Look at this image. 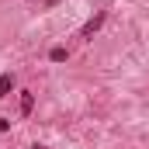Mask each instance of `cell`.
<instances>
[{"mask_svg": "<svg viewBox=\"0 0 149 149\" xmlns=\"http://www.w3.org/2000/svg\"><path fill=\"white\" fill-rule=\"evenodd\" d=\"M14 90V73H0V97H7Z\"/></svg>", "mask_w": 149, "mask_h": 149, "instance_id": "obj_3", "label": "cell"}, {"mask_svg": "<svg viewBox=\"0 0 149 149\" xmlns=\"http://www.w3.org/2000/svg\"><path fill=\"white\" fill-rule=\"evenodd\" d=\"M49 59H52V63H66V59H70V49H66V45H56V49L49 52Z\"/></svg>", "mask_w": 149, "mask_h": 149, "instance_id": "obj_4", "label": "cell"}, {"mask_svg": "<svg viewBox=\"0 0 149 149\" xmlns=\"http://www.w3.org/2000/svg\"><path fill=\"white\" fill-rule=\"evenodd\" d=\"M104 21H108V10H97V14H94V17L80 28V38H94L97 31H101V24H104Z\"/></svg>", "mask_w": 149, "mask_h": 149, "instance_id": "obj_1", "label": "cell"}, {"mask_svg": "<svg viewBox=\"0 0 149 149\" xmlns=\"http://www.w3.org/2000/svg\"><path fill=\"white\" fill-rule=\"evenodd\" d=\"M31 149H45V146H31Z\"/></svg>", "mask_w": 149, "mask_h": 149, "instance_id": "obj_5", "label": "cell"}, {"mask_svg": "<svg viewBox=\"0 0 149 149\" xmlns=\"http://www.w3.org/2000/svg\"><path fill=\"white\" fill-rule=\"evenodd\" d=\"M31 111H35V94L24 90V94H21V118H28Z\"/></svg>", "mask_w": 149, "mask_h": 149, "instance_id": "obj_2", "label": "cell"}]
</instances>
